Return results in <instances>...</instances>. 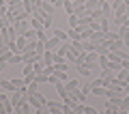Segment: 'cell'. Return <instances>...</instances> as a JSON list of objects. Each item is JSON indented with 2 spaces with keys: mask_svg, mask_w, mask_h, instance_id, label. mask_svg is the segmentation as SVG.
Segmentation results:
<instances>
[{
  "mask_svg": "<svg viewBox=\"0 0 129 114\" xmlns=\"http://www.w3.org/2000/svg\"><path fill=\"white\" fill-rule=\"evenodd\" d=\"M58 80H60V82H67V80H69V78H67V71L58 73Z\"/></svg>",
  "mask_w": 129,
  "mask_h": 114,
  "instance_id": "cell-47",
  "label": "cell"
},
{
  "mask_svg": "<svg viewBox=\"0 0 129 114\" xmlns=\"http://www.w3.org/2000/svg\"><path fill=\"white\" fill-rule=\"evenodd\" d=\"M71 95H73L75 99L80 101V103H84V101H86V95H84V91H82V88H75V91H71Z\"/></svg>",
  "mask_w": 129,
  "mask_h": 114,
  "instance_id": "cell-19",
  "label": "cell"
},
{
  "mask_svg": "<svg viewBox=\"0 0 129 114\" xmlns=\"http://www.w3.org/2000/svg\"><path fill=\"white\" fill-rule=\"evenodd\" d=\"M0 86L5 88V91H9V93H13V91H17V86H15L11 80H0Z\"/></svg>",
  "mask_w": 129,
  "mask_h": 114,
  "instance_id": "cell-15",
  "label": "cell"
},
{
  "mask_svg": "<svg viewBox=\"0 0 129 114\" xmlns=\"http://www.w3.org/2000/svg\"><path fill=\"white\" fill-rule=\"evenodd\" d=\"M80 88H82V91H84V95H90V93H92V84H82V86H80Z\"/></svg>",
  "mask_w": 129,
  "mask_h": 114,
  "instance_id": "cell-41",
  "label": "cell"
},
{
  "mask_svg": "<svg viewBox=\"0 0 129 114\" xmlns=\"http://www.w3.org/2000/svg\"><path fill=\"white\" fill-rule=\"evenodd\" d=\"M50 2L56 7V9H58V7H62V2H64V0H50Z\"/></svg>",
  "mask_w": 129,
  "mask_h": 114,
  "instance_id": "cell-51",
  "label": "cell"
},
{
  "mask_svg": "<svg viewBox=\"0 0 129 114\" xmlns=\"http://www.w3.org/2000/svg\"><path fill=\"white\" fill-rule=\"evenodd\" d=\"M127 13H129V5H127Z\"/></svg>",
  "mask_w": 129,
  "mask_h": 114,
  "instance_id": "cell-58",
  "label": "cell"
},
{
  "mask_svg": "<svg viewBox=\"0 0 129 114\" xmlns=\"http://www.w3.org/2000/svg\"><path fill=\"white\" fill-rule=\"evenodd\" d=\"M114 69H103V71H101V78H106V80H112V78H114Z\"/></svg>",
  "mask_w": 129,
  "mask_h": 114,
  "instance_id": "cell-34",
  "label": "cell"
},
{
  "mask_svg": "<svg viewBox=\"0 0 129 114\" xmlns=\"http://www.w3.org/2000/svg\"><path fill=\"white\" fill-rule=\"evenodd\" d=\"M123 2H125V5H129V0H123Z\"/></svg>",
  "mask_w": 129,
  "mask_h": 114,
  "instance_id": "cell-57",
  "label": "cell"
},
{
  "mask_svg": "<svg viewBox=\"0 0 129 114\" xmlns=\"http://www.w3.org/2000/svg\"><path fill=\"white\" fill-rule=\"evenodd\" d=\"M60 43H62V41H60V39H58V37H52V39H47V41H45V50H52V52H56V50H58V45H60Z\"/></svg>",
  "mask_w": 129,
  "mask_h": 114,
  "instance_id": "cell-6",
  "label": "cell"
},
{
  "mask_svg": "<svg viewBox=\"0 0 129 114\" xmlns=\"http://www.w3.org/2000/svg\"><path fill=\"white\" fill-rule=\"evenodd\" d=\"M99 24H101V30H103V32H106L108 28H110V19H108V17H103V19H101Z\"/></svg>",
  "mask_w": 129,
  "mask_h": 114,
  "instance_id": "cell-43",
  "label": "cell"
},
{
  "mask_svg": "<svg viewBox=\"0 0 129 114\" xmlns=\"http://www.w3.org/2000/svg\"><path fill=\"white\" fill-rule=\"evenodd\" d=\"M39 91V82H37V80H32V82H28L26 84V91H24V95H35V93H37Z\"/></svg>",
  "mask_w": 129,
  "mask_h": 114,
  "instance_id": "cell-10",
  "label": "cell"
},
{
  "mask_svg": "<svg viewBox=\"0 0 129 114\" xmlns=\"http://www.w3.org/2000/svg\"><path fill=\"white\" fill-rule=\"evenodd\" d=\"M82 45H84V52H95V41L92 39H84Z\"/></svg>",
  "mask_w": 129,
  "mask_h": 114,
  "instance_id": "cell-23",
  "label": "cell"
},
{
  "mask_svg": "<svg viewBox=\"0 0 129 114\" xmlns=\"http://www.w3.org/2000/svg\"><path fill=\"white\" fill-rule=\"evenodd\" d=\"M13 54H15V52L11 50L9 45H7V47H0V60H2V63H9V58H11Z\"/></svg>",
  "mask_w": 129,
  "mask_h": 114,
  "instance_id": "cell-9",
  "label": "cell"
},
{
  "mask_svg": "<svg viewBox=\"0 0 129 114\" xmlns=\"http://www.w3.org/2000/svg\"><path fill=\"white\" fill-rule=\"evenodd\" d=\"M5 67H7V63H2V60H0V73L5 71Z\"/></svg>",
  "mask_w": 129,
  "mask_h": 114,
  "instance_id": "cell-55",
  "label": "cell"
},
{
  "mask_svg": "<svg viewBox=\"0 0 129 114\" xmlns=\"http://www.w3.org/2000/svg\"><path fill=\"white\" fill-rule=\"evenodd\" d=\"M28 39V41H32V39H37V30H35V28H28L26 30V35H24Z\"/></svg>",
  "mask_w": 129,
  "mask_h": 114,
  "instance_id": "cell-36",
  "label": "cell"
},
{
  "mask_svg": "<svg viewBox=\"0 0 129 114\" xmlns=\"http://www.w3.org/2000/svg\"><path fill=\"white\" fill-rule=\"evenodd\" d=\"M0 110H2V114H13V112H15V108H13V103H11V99L0 101Z\"/></svg>",
  "mask_w": 129,
  "mask_h": 114,
  "instance_id": "cell-8",
  "label": "cell"
},
{
  "mask_svg": "<svg viewBox=\"0 0 129 114\" xmlns=\"http://www.w3.org/2000/svg\"><path fill=\"white\" fill-rule=\"evenodd\" d=\"M84 114H95V108H90V105H84Z\"/></svg>",
  "mask_w": 129,
  "mask_h": 114,
  "instance_id": "cell-48",
  "label": "cell"
},
{
  "mask_svg": "<svg viewBox=\"0 0 129 114\" xmlns=\"http://www.w3.org/2000/svg\"><path fill=\"white\" fill-rule=\"evenodd\" d=\"M75 69H78L80 75H90V71H92V69H88L86 65H75Z\"/></svg>",
  "mask_w": 129,
  "mask_h": 114,
  "instance_id": "cell-29",
  "label": "cell"
},
{
  "mask_svg": "<svg viewBox=\"0 0 129 114\" xmlns=\"http://www.w3.org/2000/svg\"><path fill=\"white\" fill-rule=\"evenodd\" d=\"M28 101H30V105L32 108H41V105H45L47 103V99H45V95H41V93H35V95H28Z\"/></svg>",
  "mask_w": 129,
  "mask_h": 114,
  "instance_id": "cell-2",
  "label": "cell"
},
{
  "mask_svg": "<svg viewBox=\"0 0 129 114\" xmlns=\"http://www.w3.org/2000/svg\"><path fill=\"white\" fill-rule=\"evenodd\" d=\"M88 11H95V9H101V0H86L84 2Z\"/></svg>",
  "mask_w": 129,
  "mask_h": 114,
  "instance_id": "cell-16",
  "label": "cell"
},
{
  "mask_svg": "<svg viewBox=\"0 0 129 114\" xmlns=\"http://www.w3.org/2000/svg\"><path fill=\"white\" fill-rule=\"evenodd\" d=\"M64 86H67V91H75V88H80V80H67L64 82Z\"/></svg>",
  "mask_w": 129,
  "mask_h": 114,
  "instance_id": "cell-22",
  "label": "cell"
},
{
  "mask_svg": "<svg viewBox=\"0 0 129 114\" xmlns=\"http://www.w3.org/2000/svg\"><path fill=\"white\" fill-rule=\"evenodd\" d=\"M123 47H125L123 39H116V41H112V45H110V52H118V50H123Z\"/></svg>",
  "mask_w": 129,
  "mask_h": 114,
  "instance_id": "cell-24",
  "label": "cell"
},
{
  "mask_svg": "<svg viewBox=\"0 0 129 114\" xmlns=\"http://www.w3.org/2000/svg\"><path fill=\"white\" fill-rule=\"evenodd\" d=\"M0 32L5 35L7 43H13V41H17V30H15V26H13V24H9V26H5V28H2Z\"/></svg>",
  "mask_w": 129,
  "mask_h": 114,
  "instance_id": "cell-1",
  "label": "cell"
},
{
  "mask_svg": "<svg viewBox=\"0 0 129 114\" xmlns=\"http://www.w3.org/2000/svg\"><path fill=\"white\" fill-rule=\"evenodd\" d=\"M47 110H50V112L52 114H60V112H62V108H64V101L62 99H60V101H47Z\"/></svg>",
  "mask_w": 129,
  "mask_h": 114,
  "instance_id": "cell-3",
  "label": "cell"
},
{
  "mask_svg": "<svg viewBox=\"0 0 129 114\" xmlns=\"http://www.w3.org/2000/svg\"><path fill=\"white\" fill-rule=\"evenodd\" d=\"M0 47H7V39H5V35L0 32Z\"/></svg>",
  "mask_w": 129,
  "mask_h": 114,
  "instance_id": "cell-50",
  "label": "cell"
},
{
  "mask_svg": "<svg viewBox=\"0 0 129 114\" xmlns=\"http://www.w3.org/2000/svg\"><path fill=\"white\" fill-rule=\"evenodd\" d=\"M5 99H11L9 95H5V93H0V101H5Z\"/></svg>",
  "mask_w": 129,
  "mask_h": 114,
  "instance_id": "cell-54",
  "label": "cell"
},
{
  "mask_svg": "<svg viewBox=\"0 0 129 114\" xmlns=\"http://www.w3.org/2000/svg\"><path fill=\"white\" fill-rule=\"evenodd\" d=\"M90 39H92L95 43H101L103 39H106V32H103V30H92V37H90Z\"/></svg>",
  "mask_w": 129,
  "mask_h": 114,
  "instance_id": "cell-18",
  "label": "cell"
},
{
  "mask_svg": "<svg viewBox=\"0 0 129 114\" xmlns=\"http://www.w3.org/2000/svg\"><path fill=\"white\" fill-rule=\"evenodd\" d=\"M67 35H69L71 41H73V39H80V28H69V30H67ZM80 41H82V39H80Z\"/></svg>",
  "mask_w": 129,
  "mask_h": 114,
  "instance_id": "cell-28",
  "label": "cell"
},
{
  "mask_svg": "<svg viewBox=\"0 0 129 114\" xmlns=\"http://www.w3.org/2000/svg\"><path fill=\"white\" fill-rule=\"evenodd\" d=\"M106 93H108L106 86H92V95H97V97H106Z\"/></svg>",
  "mask_w": 129,
  "mask_h": 114,
  "instance_id": "cell-25",
  "label": "cell"
},
{
  "mask_svg": "<svg viewBox=\"0 0 129 114\" xmlns=\"http://www.w3.org/2000/svg\"><path fill=\"white\" fill-rule=\"evenodd\" d=\"M120 65H123V69H129V58H125V60H123Z\"/></svg>",
  "mask_w": 129,
  "mask_h": 114,
  "instance_id": "cell-53",
  "label": "cell"
},
{
  "mask_svg": "<svg viewBox=\"0 0 129 114\" xmlns=\"http://www.w3.org/2000/svg\"><path fill=\"white\" fill-rule=\"evenodd\" d=\"M125 95H129V82L125 84Z\"/></svg>",
  "mask_w": 129,
  "mask_h": 114,
  "instance_id": "cell-56",
  "label": "cell"
},
{
  "mask_svg": "<svg viewBox=\"0 0 129 114\" xmlns=\"http://www.w3.org/2000/svg\"><path fill=\"white\" fill-rule=\"evenodd\" d=\"M11 82H13L17 88H24V86H26V80H24V78H11Z\"/></svg>",
  "mask_w": 129,
  "mask_h": 114,
  "instance_id": "cell-35",
  "label": "cell"
},
{
  "mask_svg": "<svg viewBox=\"0 0 129 114\" xmlns=\"http://www.w3.org/2000/svg\"><path fill=\"white\" fill-rule=\"evenodd\" d=\"M43 67H45V65H43V60H41V58L35 60V73H41V71H43Z\"/></svg>",
  "mask_w": 129,
  "mask_h": 114,
  "instance_id": "cell-39",
  "label": "cell"
},
{
  "mask_svg": "<svg viewBox=\"0 0 129 114\" xmlns=\"http://www.w3.org/2000/svg\"><path fill=\"white\" fill-rule=\"evenodd\" d=\"M108 88H112V91H123L125 93V82H123V80H118V78H112L110 84H108Z\"/></svg>",
  "mask_w": 129,
  "mask_h": 114,
  "instance_id": "cell-7",
  "label": "cell"
},
{
  "mask_svg": "<svg viewBox=\"0 0 129 114\" xmlns=\"http://www.w3.org/2000/svg\"><path fill=\"white\" fill-rule=\"evenodd\" d=\"M95 52H97V54H108V52H110V47L101 41V43H95Z\"/></svg>",
  "mask_w": 129,
  "mask_h": 114,
  "instance_id": "cell-21",
  "label": "cell"
},
{
  "mask_svg": "<svg viewBox=\"0 0 129 114\" xmlns=\"http://www.w3.org/2000/svg\"><path fill=\"white\" fill-rule=\"evenodd\" d=\"M69 28H78V15L75 13L69 15Z\"/></svg>",
  "mask_w": 129,
  "mask_h": 114,
  "instance_id": "cell-37",
  "label": "cell"
},
{
  "mask_svg": "<svg viewBox=\"0 0 129 114\" xmlns=\"http://www.w3.org/2000/svg\"><path fill=\"white\" fill-rule=\"evenodd\" d=\"M52 22H54V19H52V15H47V17L43 19V28H45V30H47V28H52Z\"/></svg>",
  "mask_w": 129,
  "mask_h": 114,
  "instance_id": "cell-42",
  "label": "cell"
},
{
  "mask_svg": "<svg viewBox=\"0 0 129 114\" xmlns=\"http://www.w3.org/2000/svg\"><path fill=\"white\" fill-rule=\"evenodd\" d=\"M37 39H39V41H47V37H45V30H37Z\"/></svg>",
  "mask_w": 129,
  "mask_h": 114,
  "instance_id": "cell-45",
  "label": "cell"
},
{
  "mask_svg": "<svg viewBox=\"0 0 129 114\" xmlns=\"http://www.w3.org/2000/svg\"><path fill=\"white\" fill-rule=\"evenodd\" d=\"M101 13L103 17H114V11H112V5H110V0H101Z\"/></svg>",
  "mask_w": 129,
  "mask_h": 114,
  "instance_id": "cell-4",
  "label": "cell"
},
{
  "mask_svg": "<svg viewBox=\"0 0 129 114\" xmlns=\"http://www.w3.org/2000/svg\"><path fill=\"white\" fill-rule=\"evenodd\" d=\"M41 60H43V65H54V52L45 50V52H43V56H41Z\"/></svg>",
  "mask_w": 129,
  "mask_h": 114,
  "instance_id": "cell-12",
  "label": "cell"
},
{
  "mask_svg": "<svg viewBox=\"0 0 129 114\" xmlns=\"http://www.w3.org/2000/svg\"><path fill=\"white\" fill-rule=\"evenodd\" d=\"M56 52H58L60 56H67V52H69V43H67V41H62V43L58 45V50H56Z\"/></svg>",
  "mask_w": 129,
  "mask_h": 114,
  "instance_id": "cell-31",
  "label": "cell"
},
{
  "mask_svg": "<svg viewBox=\"0 0 129 114\" xmlns=\"http://www.w3.org/2000/svg\"><path fill=\"white\" fill-rule=\"evenodd\" d=\"M88 13L92 15V22H101V19H103V13H101V9H95V11H88Z\"/></svg>",
  "mask_w": 129,
  "mask_h": 114,
  "instance_id": "cell-26",
  "label": "cell"
},
{
  "mask_svg": "<svg viewBox=\"0 0 129 114\" xmlns=\"http://www.w3.org/2000/svg\"><path fill=\"white\" fill-rule=\"evenodd\" d=\"M7 5H9V7H15V5H22V0H7Z\"/></svg>",
  "mask_w": 129,
  "mask_h": 114,
  "instance_id": "cell-49",
  "label": "cell"
},
{
  "mask_svg": "<svg viewBox=\"0 0 129 114\" xmlns=\"http://www.w3.org/2000/svg\"><path fill=\"white\" fill-rule=\"evenodd\" d=\"M5 26H9V22H7V17H5V15H0V30H2Z\"/></svg>",
  "mask_w": 129,
  "mask_h": 114,
  "instance_id": "cell-46",
  "label": "cell"
},
{
  "mask_svg": "<svg viewBox=\"0 0 129 114\" xmlns=\"http://www.w3.org/2000/svg\"><path fill=\"white\" fill-rule=\"evenodd\" d=\"M19 63H24V54L22 52H17V54H13L9 58V65H19Z\"/></svg>",
  "mask_w": 129,
  "mask_h": 114,
  "instance_id": "cell-20",
  "label": "cell"
},
{
  "mask_svg": "<svg viewBox=\"0 0 129 114\" xmlns=\"http://www.w3.org/2000/svg\"><path fill=\"white\" fill-rule=\"evenodd\" d=\"M30 26L35 28V30H45V28H43V19L35 17V15H30Z\"/></svg>",
  "mask_w": 129,
  "mask_h": 114,
  "instance_id": "cell-14",
  "label": "cell"
},
{
  "mask_svg": "<svg viewBox=\"0 0 129 114\" xmlns=\"http://www.w3.org/2000/svg\"><path fill=\"white\" fill-rule=\"evenodd\" d=\"M7 9H9V5H7V0H0V15H5Z\"/></svg>",
  "mask_w": 129,
  "mask_h": 114,
  "instance_id": "cell-44",
  "label": "cell"
},
{
  "mask_svg": "<svg viewBox=\"0 0 129 114\" xmlns=\"http://www.w3.org/2000/svg\"><path fill=\"white\" fill-rule=\"evenodd\" d=\"M43 52H45V41H37V54L43 56Z\"/></svg>",
  "mask_w": 129,
  "mask_h": 114,
  "instance_id": "cell-40",
  "label": "cell"
},
{
  "mask_svg": "<svg viewBox=\"0 0 129 114\" xmlns=\"http://www.w3.org/2000/svg\"><path fill=\"white\" fill-rule=\"evenodd\" d=\"M127 35H129V26H127V24H123V26L118 28V37L123 39V37H127Z\"/></svg>",
  "mask_w": 129,
  "mask_h": 114,
  "instance_id": "cell-38",
  "label": "cell"
},
{
  "mask_svg": "<svg viewBox=\"0 0 129 114\" xmlns=\"http://www.w3.org/2000/svg\"><path fill=\"white\" fill-rule=\"evenodd\" d=\"M54 35L58 37L60 41H67V39H69V35H67V30H60V28H54Z\"/></svg>",
  "mask_w": 129,
  "mask_h": 114,
  "instance_id": "cell-27",
  "label": "cell"
},
{
  "mask_svg": "<svg viewBox=\"0 0 129 114\" xmlns=\"http://www.w3.org/2000/svg\"><path fill=\"white\" fill-rule=\"evenodd\" d=\"M62 71H69V63H67V60L54 63V73H62Z\"/></svg>",
  "mask_w": 129,
  "mask_h": 114,
  "instance_id": "cell-11",
  "label": "cell"
},
{
  "mask_svg": "<svg viewBox=\"0 0 129 114\" xmlns=\"http://www.w3.org/2000/svg\"><path fill=\"white\" fill-rule=\"evenodd\" d=\"M32 15H35V17H39V19H45L47 15H50V13H45V11H43L41 7H37V9L32 11Z\"/></svg>",
  "mask_w": 129,
  "mask_h": 114,
  "instance_id": "cell-30",
  "label": "cell"
},
{
  "mask_svg": "<svg viewBox=\"0 0 129 114\" xmlns=\"http://www.w3.org/2000/svg\"><path fill=\"white\" fill-rule=\"evenodd\" d=\"M123 43H125V47L129 50V35H127V37H123Z\"/></svg>",
  "mask_w": 129,
  "mask_h": 114,
  "instance_id": "cell-52",
  "label": "cell"
},
{
  "mask_svg": "<svg viewBox=\"0 0 129 114\" xmlns=\"http://www.w3.org/2000/svg\"><path fill=\"white\" fill-rule=\"evenodd\" d=\"M37 41H39V39H32V41H28V39H26V45H24V54H28V52H37Z\"/></svg>",
  "mask_w": 129,
  "mask_h": 114,
  "instance_id": "cell-13",
  "label": "cell"
},
{
  "mask_svg": "<svg viewBox=\"0 0 129 114\" xmlns=\"http://www.w3.org/2000/svg\"><path fill=\"white\" fill-rule=\"evenodd\" d=\"M125 19H127V13H116V15H114V22L118 24V26H123Z\"/></svg>",
  "mask_w": 129,
  "mask_h": 114,
  "instance_id": "cell-32",
  "label": "cell"
},
{
  "mask_svg": "<svg viewBox=\"0 0 129 114\" xmlns=\"http://www.w3.org/2000/svg\"><path fill=\"white\" fill-rule=\"evenodd\" d=\"M28 22H30V19H17V22L13 24L15 30H17V37H19V35H26V30H28Z\"/></svg>",
  "mask_w": 129,
  "mask_h": 114,
  "instance_id": "cell-5",
  "label": "cell"
},
{
  "mask_svg": "<svg viewBox=\"0 0 129 114\" xmlns=\"http://www.w3.org/2000/svg\"><path fill=\"white\" fill-rule=\"evenodd\" d=\"M73 5H75V2H73ZM73 13L78 15V17H82V15H86V13H88V9H86V5H84V2H82V5H75Z\"/></svg>",
  "mask_w": 129,
  "mask_h": 114,
  "instance_id": "cell-17",
  "label": "cell"
},
{
  "mask_svg": "<svg viewBox=\"0 0 129 114\" xmlns=\"http://www.w3.org/2000/svg\"><path fill=\"white\" fill-rule=\"evenodd\" d=\"M62 7H64V11H67V13H73V9H75V5H73V2H71V0H64V2H62Z\"/></svg>",
  "mask_w": 129,
  "mask_h": 114,
  "instance_id": "cell-33",
  "label": "cell"
}]
</instances>
